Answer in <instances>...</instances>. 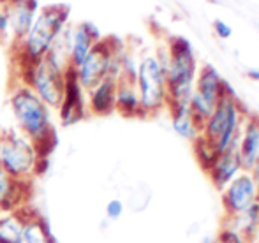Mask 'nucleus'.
Returning <instances> with one entry per match:
<instances>
[{"mask_svg": "<svg viewBox=\"0 0 259 243\" xmlns=\"http://www.w3.org/2000/svg\"><path fill=\"white\" fill-rule=\"evenodd\" d=\"M9 106L18 132L34 141L42 154L48 155L57 141L53 110H50L27 85L18 79L11 85Z\"/></svg>", "mask_w": 259, "mask_h": 243, "instance_id": "1", "label": "nucleus"}, {"mask_svg": "<svg viewBox=\"0 0 259 243\" xmlns=\"http://www.w3.org/2000/svg\"><path fill=\"white\" fill-rule=\"evenodd\" d=\"M69 21H71V9L64 4H52V6L41 7L30 30L25 34L21 41L13 44L16 69L45 59Z\"/></svg>", "mask_w": 259, "mask_h": 243, "instance_id": "2", "label": "nucleus"}, {"mask_svg": "<svg viewBox=\"0 0 259 243\" xmlns=\"http://www.w3.org/2000/svg\"><path fill=\"white\" fill-rule=\"evenodd\" d=\"M42 150L16 129L0 132V168L13 180L30 183L45 168Z\"/></svg>", "mask_w": 259, "mask_h": 243, "instance_id": "3", "label": "nucleus"}, {"mask_svg": "<svg viewBox=\"0 0 259 243\" xmlns=\"http://www.w3.org/2000/svg\"><path fill=\"white\" fill-rule=\"evenodd\" d=\"M245 118L247 115L236 101L235 92L226 93L203 125L201 137L217 155L236 150Z\"/></svg>", "mask_w": 259, "mask_h": 243, "instance_id": "4", "label": "nucleus"}, {"mask_svg": "<svg viewBox=\"0 0 259 243\" xmlns=\"http://www.w3.org/2000/svg\"><path fill=\"white\" fill-rule=\"evenodd\" d=\"M169 65L166 72L167 106L189 104L198 78V62L191 42L185 37H173L167 44Z\"/></svg>", "mask_w": 259, "mask_h": 243, "instance_id": "5", "label": "nucleus"}, {"mask_svg": "<svg viewBox=\"0 0 259 243\" xmlns=\"http://www.w3.org/2000/svg\"><path fill=\"white\" fill-rule=\"evenodd\" d=\"M123 50L125 46L116 39L103 37L85 57V60L72 69L76 81L85 92L108 76L115 79L120 78V55Z\"/></svg>", "mask_w": 259, "mask_h": 243, "instance_id": "6", "label": "nucleus"}, {"mask_svg": "<svg viewBox=\"0 0 259 243\" xmlns=\"http://www.w3.org/2000/svg\"><path fill=\"white\" fill-rule=\"evenodd\" d=\"M65 78L57 69H53L45 59L32 62L16 69V79L27 85L50 110H58L64 99Z\"/></svg>", "mask_w": 259, "mask_h": 243, "instance_id": "7", "label": "nucleus"}, {"mask_svg": "<svg viewBox=\"0 0 259 243\" xmlns=\"http://www.w3.org/2000/svg\"><path fill=\"white\" fill-rule=\"evenodd\" d=\"M136 88L143 115L159 113L164 106H167L166 72L160 67L155 53H147L138 62Z\"/></svg>", "mask_w": 259, "mask_h": 243, "instance_id": "8", "label": "nucleus"}, {"mask_svg": "<svg viewBox=\"0 0 259 243\" xmlns=\"http://www.w3.org/2000/svg\"><path fill=\"white\" fill-rule=\"evenodd\" d=\"M229 92H233L231 86L221 78V74L211 65H205L199 69L194 92L189 101V110H191V115L199 130L203 129V125L219 104V101Z\"/></svg>", "mask_w": 259, "mask_h": 243, "instance_id": "9", "label": "nucleus"}, {"mask_svg": "<svg viewBox=\"0 0 259 243\" xmlns=\"http://www.w3.org/2000/svg\"><path fill=\"white\" fill-rule=\"evenodd\" d=\"M259 201V183L249 171H242L222 190V205L229 217L242 213Z\"/></svg>", "mask_w": 259, "mask_h": 243, "instance_id": "10", "label": "nucleus"}, {"mask_svg": "<svg viewBox=\"0 0 259 243\" xmlns=\"http://www.w3.org/2000/svg\"><path fill=\"white\" fill-rule=\"evenodd\" d=\"M58 118H60L62 125H74L79 120L85 118L87 111V92L81 88L78 81H76L72 69L67 72L65 78V88H64V99L62 104L58 106Z\"/></svg>", "mask_w": 259, "mask_h": 243, "instance_id": "11", "label": "nucleus"}, {"mask_svg": "<svg viewBox=\"0 0 259 243\" xmlns=\"http://www.w3.org/2000/svg\"><path fill=\"white\" fill-rule=\"evenodd\" d=\"M7 14H9V30H11V46L25 37L37 16L39 6L37 0H4Z\"/></svg>", "mask_w": 259, "mask_h": 243, "instance_id": "12", "label": "nucleus"}, {"mask_svg": "<svg viewBox=\"0 0 259 243\" xmlns=\"http://www.w3.org/2000/svg\"><path fill=\"white\" fill-rule=\"evenodd\" d=\"M103 39L101 30L92 23V21H81L74 23L69 41V59H71V67L74 69L79 65L85 57L92 52V48Z\"/></svg>", "mask_w": 259, "mask_h": 243, "instance_id": "13", "label": "nucleus"}, {"mask_svg": "<svg viewBox=\"0 0 259 243\" xmlns=\"http://www.w3.org/2000/svg\"><path fill=\"white\" fill-rule=\"evenodd\" d=\"M115 93H116V79L104 78L97 85L87 90V111L90 115L106 117L115 111Z\"/></svg>", "mask_w": 259, "mask_h": 243, "instance_id": "14", "label": "nucleus"}, {"mask_svg": "<svg viewBox=\"0 0 259 243\" xmlns=\"http://www.w3.org/2000/svg\"><path fill=\"white\" fill-rule=\"evenodd\" d=\"M242 171H243V166H242V161H240L238 150H231V152H226V154L219 155L206 173H208V176H210L211 183L215 185V188L224 190Z\"/></svg>", "mask_w": 259, "mask_h": 243, "instance_id": "15", "label": "nucleus"}, {"mask_svg": "<svg viewBox=\"0 0 259 243\" xmlns=\"http://www.w3.org/2000/svg\"><path fill=\"white\" fill-rule=\"evenodd\" d=\"M238 155L242 161L243 171H250L259 154V118L247 117L242 127L238 141Z\"/></svg>", "mask_w": 259, "mask_h": 243, "instance_id": "16", "label": "nucleus"}, {"mask_svg": "<svg viewBox=\"0 0 259 243\" xmlns=\"http://www.w3.org/2000/svg\"><path fill=\"white\" fill-rule=\"evenodd\" d=\"M28 185L13 180L0 168V213L25 208L28 198Z\"/></svg>", "mask_w": 259, "mask_h": 243, "instance_id": "17", "label": "nucleus"}, {"mask_svg": "<svg viewBox=\"0 0 259 243\" xmlns=\"http://www.w3.org/2000/svg\"><path fill=\"white\" fill-rule=\"evenodd\" d=\"M115 111L123 117H143L141 110L140 93L136 88V81L127 78L116 79V93H115Z\"/></svg>", "mask_w": 259, "mask_h": 243, "instance_id": "18", "label": "nucleus"}, {"mask_svg": "<svg viewBox=\"0 0 259 243\" xmlns=\"http://www.w3.org/2000/svg\"><path fill=\"white\" fill-rule=\"evenodd\" d=\"M25 208L0 213V243H23Z\"/></svg>", "mask_w": 259, "mask_h": 243, "instance_id": "19", "label": "nucleus"}, {"mask_svg": "<svg viewBox=\"0 0 259 243\" xmlns=\"http://www.w3.org/2000/svg\"><path fill=\"white\" fill-rule=\"evenodd\" d=\"M23 243H57V238L42 217L28 213L23 226Z\"/></svg>", "mask_w": 259, "mask_h": 243, "instance_id": "20", "label": "nucleus"}, {"mask_svg": "<svg viewBox=\"0 0 259 243\" xmlns=\"http://www.w3.org/2000/svg\"><path fill=\"white\" fill-rule=\"evenodd\" d=\"M171 118H173V129L178 136L185 137V139L196 141L199 136H201V130L196 125L194 118L191 115V110H189V104H184V106H171Z\"/></svg>", "mask_w": 259, "mask_h": 243, "instance_id": "21", "label": "nucleus"}, {"mask_svg": "<svg viewBox=\"0 0 259 243\" xmlns=\"http://www.w3.org/2000/svg\"><path fill=\"white\" fill-rule=\"evenodd\" d=\"M231 227L233 231H236L238 234H242L243 238H250L254 233L259 229V203H256L254 206H250L249 210L242 213H236L231 215Z\"/></svg>", "mask_w": 259, "mask_h": 243, "instance_id": "22", "label": "nucleus"}, {"mask_svg": "<svg viewBox=\"0 0 259 243\" xmlns=\"http://www.w3.org/2000/svg\"><path fill=\"white\" fill-rule=\"evenodd\" d=\"M0 39L11 44V30H9V14H7L6 4L0 0Z\"/></svg>", "mask_w": 259, "mask_h": 243, "instance_id": "23", "label": "nucleus"}, {"mask_svg": "<svg viewBox=\"0 0 259 243\" xmlns=\"http://www.w3.org/2000/svg\"><path fill=\"white\" fill-rule=\"evenodd\" d=\"M106 219L108 220H118L123 213V203L120 199H111V201L106 205Z\"/></svg>", "mask_w": 259, "mask_h": 243, "instance_id": "24", "label": "nucleus"}, {"mask_svg": "<svg viewBox=\"0 0 259 243\" xmlns=\"http://www.w3.org/2000/svg\"><path fill=\"white\" fill-rule=\"evenodd\" d=\"M217 243H245V241H243L242 234H238L236 231H233L231 227H226V229L221 233V236H219Z\"/></svg>", "mask_w": 259, "mask_h": 243, "instance_id": "25", "label": "nucleus"}, {"mask_svg": "<svg viewBox=\"0 0 259 243\" xmlns=\"http://www.w3.org/2000/svg\"><path fill=\"white\" fill-rule=\"evenodd\" d=\"M213 27H215V32H217V35L221 39H228V37H231V34H233V30H231V27H229L226 21H222V20H215V23H213Z\"/></svg>", "mask_w": 259, "mask_h": 243, "instance_id": "26", "label": "nucleus"}, {"mask_svg": "<svg viewBox=\"0 0 259 243\" xmlns=\"http://www.w3.org/2000/svg\"><path fill=\"white\" fill-rule=\"evenodd\" d=\"M250 175L254 176V180L259 183V154H257V157H256V161H254V166H252V169H250Z\"/></svg>", "mask_w": 259, "mask_h": 243, "instance_id": "27", "label": "nucleus"}, {"mask_svg": "<svg viewBox=\"0 0 259 243\" xmlns=\"http://www.w3.org/2000/svg\"><path fill=\"white\" fill-rule=\"evenodd\" d=\"M247 74H249V78H252V79H256V81H259V71H257V69H250Z\"/></svg>", "mask_w": 259, "mask_h": 243, "instance_id": "28", "label": "nucleus"}]
</instances>
